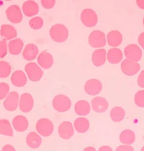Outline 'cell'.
Instances as JSON below:
<instances>
[{
  "instance_id": "obj_1",
  "label": "cell",
  "mask_w": 144,
  "mask_h": 151,
  "mask_svg": "<svg viewBox=\"0 0 144 151\" xmlns=\"http://www.w3.org/2000/svg\"><path fill=\"white\" fill-rule=\"evenodd\" d=\"M50 36L55 42H64L68 39V30L64 25L56 24L51 28Z\"/></svg>"
},
{
  "instance_id": "obj_2",
  "label": "cell",
  "mask_w": 144,
  "mask_h": 151,
  "mask_svg": "<svg viewBox=\"0 0 144 151\" xmlns=\"http://www.w3.org/2000/svg\"><path fill=\"white\" fill-rule=\"evenodd\" d=\"M53 107L58 112H66L71 106V101L66 95L60 94L55 96L52 102Z\"/></svg>"
},
{
  "instance_id": "obj_3",
  "label": "cell",
  "mask_w": 144,
  "mask_h": 151,
  "mask_svg": "<svg viewBox=\"0 0 144 151\" xmlns=\"http://www.w3.org/2000/svg\"><path fill=\"white\" fill-rule=\"evenodd\" d=\"M106 42V36L100 30H94L89 36V44L94 49L105 47Z\"/></svg>"
},
{
  "instance_id": "obj_4",
  "label": "cell",
  "mask_w": 144,
  "mask_h": 151,
  "mask_svg": "<svg viewBox=\"0 0 144 151\" xmlns=\"http://www.w3.org/2000/svg\"><path fill=\"white\" fill-rule=\"evenodd\" d=\"M36 130L43 137H48L53 133L54 129L53 124L47 118L40 119L36 123Z\"/></svg>"
},
{
  "instance_id": "obj_5",
  "label": "cell",
  "mask_w": 144,
  "mask_h": 151,
  "mask_svg": "<svg viewBox=\"0 0 144 151\" xmlns=\"http://www.w3.org/2000/svg\"><path fill=\"white\" fill-rule=\"evenodd\" d=\"M25 70L29 79L32 82H38L42 78L43 75V70L35 62H30L25 67Z\"/></svg>"
},
{
  "instance_id": "obj_6",
  "label": "cell",
  "mask_w": 144,
  "mask_h": 151,
  "mask_svg": "<svg viewBox=\"0 0 144 151\" xmlns=\"http://www.w3.org/2000/svg\"><path fill=\"white\" fill-rule=\"evenodd\" d=\"M81 21L86 27H94L98 21L97 14L92 9H85L81 12Z\"/></svg>"
},
{
  "instance_id": "obj_7",
  "label": "cell",
  "mask_w": 144,
  "mask_h": 151,
  "mask_svg": "<svg viewBox=\"0 0 144 151\" xmlns=\"http://www.w3.org/2000/svg\"><path fill=\"white\" fill-rule=\"evenodd\" d=\"M5 13L8 20L12 23L18 24L22 21V11L18 5H10L7 9Z\"/></svg>"
},
{
  "instance_id": "obj_8",
  "label": "cell",
  "mask_w": 144,
  "mask_h": 151,
  "mask_svg": "<svg viewBox=\"0 0 144 151\" xmlns=\"http://www.w3.org/2000/svg\"><path fill=\"white\" fill-rule=\"evenodd\" d=\"M124 54L128 60L137 62L140 60L142 57V51L136 44L128 45L124 49Z\"/></svg>"
},
{
  "instance_id": "obj_9",
  "label": "cell",
  "mask_w": 144,
  "mask_h": 151,
  "mask_svg": "<svg viewBox=\"0 0 144 151\" xmlns=\"http://www.w3.org/2000/svg\"><path fill=\"white\" fill-rule=\"evenodd\" d=\"M140 66L138 63L133 61L125 59L121 64V70L127 76H133L138 72Z\"/></svg>"
},
{
  "instance_id": "obj_10",
  "label": "cell",
  "mask_w": 144,
  "mask_h": 151,
  "mask_svg": "<svg viewBox=\"0 0 144 151\" xmlns=\"http://www.w3.org/2000/svg\"><path fill=\"white\" fill-rule=\"evenodd\" d=\"M20 103L19 94L15 91L9 93L4 101V108L8 111H14L17 109Z\"/></svg>"
},
{
  "instance_id": "obj_11",
  "label": "cell",
  "mask_w": 144,
  "mask_h": 151,
  "mask_svg": "<svg viewBox=\"0 0 144 151\" xmlns=\"http://www.w3.org/2000/svg\"><path fill=\"white\" fill-rule=\"evenodd\" d=\"M84 91L89 96H95L99 94L102 90V83L99 80L90 79L86 82L84 85Z\"/></svg>"
},
{
  "instance_id": "obj_12",
  "label": "cell",
  "mask_w": 144,
  "mask_h": 151,
  "mask_svg": "<svg viewBox=\"0 0 144 151\" xmlns=\"http://www.w3.org/2000/svg\"><path fill=\"white\" fill-rule=\"evenodd\" d=\"M34 105V100L33 96L30 93H25L20 96V103H19V107L20 111L24 113H28L33 108Z\"/></svg>"
},
{
  "instance_id": "obj_13",
  "label": "cell",
  "mask_w": 144,
  "mask_h": 151,
  "mask_svg": "<svg viewBox=\"0 0 144 151\" xmlns=\"http://www.w3.org/2000/svg\"><path fill=\"white\" fill-rule=\"evenodd\" d=\"M74 129L72 124L70 122H63L59 125V136L63 139H69L73 135Z\"/></svg>"
},
{
  "instance_id": "obj_14",
  "label": "cell",
  "mask_w": 144,
  "mask_h": 151,
  "mask_svg": "<svg viewBox=\"0 0 144 151\" xmlns=\"http://www.w3.org/2000/svg\"><path fill=\"white\" fill-rule=\"evenodd\" d=\"M38 65L43 69H49L53 65V58L52 55L47 51H43L38 55Z\"/></svg>"
},
{
  "instance_id": "obj_15",
  "label": "cell",
  "mask_w": 144,
  "mask_h": 151,
  "mask_svg": "<svg viewBox=\"0 0 144 151\" xmlns=\"http://www.w3.org/2000/svg\"><path fill=\"white\" fill-rule=\"evenodd\" d=\"M92 106L93 110L97 113H103L108 110L109 104L106 99L100 96H97L92 99Z\"/></svg>"
},
{
  "instance_id": "obj_16",
  "label": "cell",
  "mask_w": 144,
  "mask_h": 151,
  "mask_svg": "<svg viewBox=\"0 0 144 151\" xmlns=\"http://www.w3.org/2000/svg\"><path fill=\"white\" fill-rule=\"evenodd\" d=\"M12 125L16 131L23 132L26 131L28 127V119L22 115H17L12 120Z\"/></svg>"
},
{
  "instance_id": "obj_17",
  "label": "cell",
  "mask_w": 144,
  "mask_h": 151,
  "mask_svg": "<svg viewBox=\"0 0 144 151\" xmlns=\"http://www.w3.org/2000/svg\"><path fill=\"white\" fill-rule=\"evenodd\" d=\"M107 59V51L104 49H99L93 52L92 56V60L94 66L101 67L105 65Z\"/></svg>"
},
{
  "instance_id": "obj_18",
  "label": "cell",
  "mask_w": 144,
  "mask_h": 151,
  "mask_svg": "<svg viewBox=\"0 0 144 151\" xmlns=\"http://www.w3.org/2000/svg\"><path fill=\"white\" fill-rule=\"evenodd\" d=\"M38 52H39V50L36 45L33 43H28L22 51V57L25 60H34L38 57Z\"/></svg>"
},
{
  "instance_id": "obj_19",
  "label": "cell",
  "mask_w": 144,
  "mask_h": 151,
  "mask_svg": "<svg viewBox=\"0 0 144 151\" xmlns=\"http://www.w3.org/2000/svg\"><path fill=\"white\" fill-rule=\"evenodd\" d=\"M22 11L27 17H32L38 14L39 7L35 1H26L22 4Z\"/></svg>"
},
{
  "instance_id": "obj_20",
  "label": "cell",
  "mask_w": 144,
  "mask_h": 151,
  "mask_svg": "<svg viewBox=\"0 0 144 151\" xmlns=\"http://www.w3.org/2000/svg\"><path fill=\"white\" fill-rule=\"evenodd\" d=\"M107 41L108 43L112 47H117L123 41V36L118 30H113L109 32L107 36Z\"/></svg>"
},
{
  "instance_id": "obj_21",
  "label": "cell",
  "mask_w": 144,
  "mask_h": 151,
  "mask_svg": "<svg viewBox=\"0 0 144 151\" xmlns=\"http://www.w3.org/2000/svg\"><path fill=\"white\" fill-rule=\"evenodd\" d=\"M11 82L16 87L25 86L27 83V77L25 72L21 70L14 71L11 76Z\"/></svg>"
},
{
  "instance_id": "obj_22",
  "label": "cell",
  "mask_w": 144,
  "mask_h": 151,
  "mask_svg": "<svg viewBox=\"0 0 144 151\" xmlns=\"http://www.w3.org/2000/svg\"><path fill=\"white\" fill-rule=\"evenodd\" d=\"M74 111L77 115L84 116L89 114L91 111V107L88 101L81 100L76 103Z\"/></svg>"
},
{
  "instance_id": "obj_23",
  "label": "cell",
  "mask_w": 144,
  "mask_h": 151,
  "mask_svg": "<svg viewBox=\"0 0 144 151\" xmlns=\"http://www.w3.org/2000/svg\"><path fill=\"white\" fill-rule=\"evenodd\" d=\"M123 52L122 51L118 48H112L108 51V54H107V58L110 63L118 64L123 59Z\"/></svg>"
},
{
  "instance_id": "obj_24",
  "label": "cell",
  "mask_w": 144,
  "mask_h": 151,
  "mask_svg": "<svg viewBox=\"0 0 144 151\" xmlns=\"http://www.w3.org/2000/svg\"><path fill=\"white\" fill-rule=\"evenodd\" d=\"M42 139L38 134L35 132H31L26 137V143L30 147L36 149L41 146Z\"/></svg>"
},
{
  "instance_id": "obj_25",
  "label": "cell",
  "mask_w": 144,
  "mask_h": 151,
  "mask_svg": "<svg viewBox=\"0 0 144 151\" xmlns=\"http://www.w3.org/2000/svg\"><path fill=\"white\" fill-rule=\"evenodd\" d=\"M24 46V43L20 38H15L9 41L8 44V49L9 52L12 55H18L22 51V48Z\"/></svg>"
},
{
  "instance_id": "obj_26",
  "label": "cell",
  "mask_w": 144,
  "mask_h": 151,
  "mask_svg": "<svg viewBox=\"0 0 144 151\" xmlns=\"http://www.w3.org/2000/svg\"><path fill=\"white\" fill-rule=\"evenodd\" d=\"M75 129L79 133H84L89 129V121L85 117H79L73 122Z\"/></svg>"
},
{
  "instance_id": "obj_27",
  "label": "cell",
  "mask_w": 144,
  "mask_h": 151,
  "mask_svg": "<svg viewBox=\"0 0 144 151\" xmlns=\"http://www.w3.org/2000/svg\"><path fill=\"white\" fill-rule=\"evenodd\" d=\"M135 134L132 130L125 129L120 134V141L123 145H130L135 142Z\"/></svg>"
},
{
  "instance_id": "obj_28",
  "label": "cell",
  "mask_w": 144,
  "mask_h": 151,
  "mask_svg": "<svg viewBox=\"0 0 144 151\" xmlns=\"http://www.w3.org/2000/svg\"><path fill=\"white\" fill-rule=\"evenodd\" d=\"M17 30L10 25H3L1 26V36L7 40H12L17 36ZM15 39V38H14Z\"/></svg>"
},
{
  "instance_id": "obj_29",
  "label": "cell",
  "mask_w": 144,
  "mask_h": 151,
  "mask_svg": "<svg viewBox=\"0 0 144 151\" xmlns=\"http://www.w3.org/2000/svg\"><path fill=\"white\" fill-rule=\"evenodd\" d=\"M125 113L124 109H123L120 106H116L112 109L110 111V118L114 122H120L123 121L125 118Z\"/></svg>"
},
{
  "instance_id": "obj_30",
  "label": "cell",
  "mask_w": 144,
  "mask_h": 151,
  "mask_svg": "<svg viewBox=\"0 0 144 151\" xmlns=\"http://www.w3.org/2000/svg\"><path fill=\"white\" fill-rule=\"evenodd\" d=\"M0 134L2 135L13 136V130L9 122L7 119L0 120Z\"/></svg>"
},
{
  "instance_id": "obj_31",
  "label": "cell",
  "mask_w": 144,
  "mask_h": 151,
  "mask_svg": "<svg viewBox=\"0 0 144 151\" xmlns=\"http://www.w3.org/2000/svg\"><path fill=\"white\" fill-rule=\"evenodd\" d=\"M12 69L9 63L4 61H1L0 62V78H6L10 75Z\"/></svg>"
},
{
  "instance_id": "obj_32",
  "label": "cell",
  "mask_w": 144,
  "mask_h": 151,
  "mask_svg": "<svg viewBox=\"0 0 144 151\" xmlns=\"http://www.w3.org/2000/svg\"><path fill=\"white\" fill-rule=\"evenodd\" d=\"M29 25L33 30H39L43 27V20L41 17H33L29 21Z\"/></svg>"
},
{
  "instance_id": "obj_33",
  "label": "cell",
  "mask_w": 144,
  "mask_h": 151,
  "mask_svg": "<svg viewBox=\"0 0 144 151\" xmlns=\"http://www.w3.org/2000/svg\"><path fill=\"white\" fill-rule=\"evenodd\" d=\"M135 104L137 106L144 107V90L139 91L135 95Z\"/></svg>"
},
{
  "instance_id": "obj_34",
  "label": "cell",
  "mask_w": 144,
  "mask_h": 151,
  "mask_svg": "<svg viewBox=\"0 0 144 151\" xmlns=\"http://www.w3.org/2000/svg\"><path fill=\"white\" fill-rule=\"evenodd\" d=\"M9 86L7 83H0V99L3 100L9 95Z\"/></svg>"
},
{
  "instance_id": "obj_35",
  "label": "cell",
  "mask_w": 144,
  "mask_h": 151,
  "mask_svg": "<svg viewBox=\"0 0 144 151\" xmlns=\"http://www.w3.org/2000/svg\"><path fill=\"white\" fill-rule=\"evenodd\" d=\"M8 46L7 45V39L1 40L0 42V57L3 59L7 54Z\"/></svg>"
},
{
  "instance_id": "obj_36",
  "label": "cell",
  "mask_w": 144,
  "mask_h": 151,
  "mask_svg": "<svg viewBox=\"0 0 144 151\" xmlns=\"http://www.w3.org/2000/svg\"><path fill=\"white\" fill-rule=\"evenodd\" d=\"M41 4L46 9H51L56 4V1L54 0H42Z\"/></svg>"
},
{
  "instance_id": "obj_37",
  "label": "cell",
  "mask_w": 144,
  "mask_h": 151,
  "mask_svg": "<svg viewBox=\"0 0 144 151\" xmlns=\"http://www.w3.org/2000/svg\"><path fill=\"white\" fill-rule=\"evenodd\" d=\"M138 85L140 88H144V70L140 73L138 78Z\"/></svg>"
},
{
  "instance_id": "obj_38",
  "label": "cell",
  "mask_w": 144,
  "mask_h": 151,
  "mask_svg": "<svg viewBox=\"0 0 144 151\" xmlns=\"http://www.w3.org/2000/svg\"><path fill=\"white\" fill-rule=\"evenodd\" d=\"M115 151H134L133 147L130 145H120L117 147Z\"/></svg>"
},
{
  "instance_id": "obj_39",
  "label": "cell",
  "mask_w": 144,
  "mask_h": 151,
  "mask_svg": "<svg viewBox=\"0 0 144 151\" xmlns=\"http://www.w3.org/2000/svg\"><path fill=\"white\" fill-rule=\"evenodd\" d=\"M138 41V43L140 44V46L144 49V32L140 33Z\"/></svg>"
},
{
  "instance_id": "obj_40",
  "label": "cell",
  "mask_w": 144,
  "mask_h": 151,
  "mask_svg": "<svg viewBox=\"0 0 144 151\" xmlns=\"http://www.w3.org/2000/svg\"><path fill=\"white\" fill-rule=\"evenodd\" d=\"M1 151H16L14 147L11 145H5L1 149Z\"/></svg>"
},
{
  "instance_id": "obj_41",
  "label": "cell",
  "mask_w": 144,
  "mask_h": 151,
  "mask_svg": "<svg viewBox=\"0 0 144 151\" xmlns=\"http://www.w3.org/2000/svg\"><path fill=\"white\" fill-rule=\"evenodd\" d=\"M99 151H113V150L110 147L105 145V146H102V147H100Z\"/></svg>"
},
{
  "instance_id": "obj_42",
  "label": "cell",
  "mask_w": 144,
  "mask_h": 151,
  "mask_svg": "<svg viewBox=\"0 0 144 151\" xmlns=\"http://www.w3.org/2000/svg\"><path fill=\"white\" fill-rule=\"evenodd\" d=\"M136 4L140 9H144V0H137Z\"/></svg>"
},
{
  "instance_id": "obj_43",
  "label": "cell",
  "mask_w": 144,
  "mask_h": 151,
  "mask_svg": "<svg viewBox=\"0 0 144 151\" xmlns=\"http://www.w3.org/2000/svg\"><path fill=\"white\" fill-rule=\"evenodd\" d=\"M83 151H97L96 149L93 147H86V148L84 149Z\"/></svg>"
},
{
  "instance_id": "obj_44",
  "label": "cell",
  "mask_w": 144,
  "mask_h": 151,
  "mask_svg": "<svg viewBox=\"0 0 144 151\" xmlns=\"http://www.w3.org/2000/svg\"><path fill=\"white\" fill-rule=\"evenodd\" d=\"M141 151H144V146L143 147H142V149H141Z\"/></svg>"
},
{
  "instance_id": "obj_45",
  "label": "cell",
  "mask_w": 144,
  "mask_h": 151,
  "mask_svg": "<svg viewBox=\"0 0 144 151\" xmlns=\"http://www.w3.org/2000/svg\"><path fill=\"white\" fill-rule=\"evenodd\" d=\"M143 25H144V17H143Z\"/></svg>"
}]
</instances>
